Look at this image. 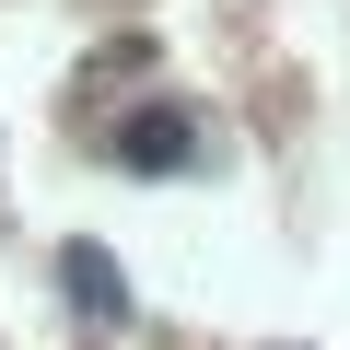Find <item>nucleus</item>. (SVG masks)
Here are the masks:
<instances>
[{
	"mask_svg": "<svg viewBox=\"0 0 350 350\" xmlns=\"http://www.w3.org/2000/svg\"><path fill=\"white\" fill-rule=\"evenodd\" d=\"M70 280H82V304H94V315H129V280L105 269V245H70Z\"/></svg>",
	"mask_w": 350,
	"mask_h": 350,
	"instance_id": "f257e3e1",
	"label": "nucleus"
},
{
	"mask_svg": "<svg viewBox=\"0 0 350 350\" xmlns=\"http://www.w3.org/2000/svg\"><path fill=\"white\" fill-rule=\"evenodd\" d=\"M175 152H187V129H175V117H140V129H129V163H175Z\"/></svg>",
	"mask_w": 350,
	"mask_h": 350,
	"instance_id": "f03ea898",
	"label": "nucleus"
}]
</instances>
